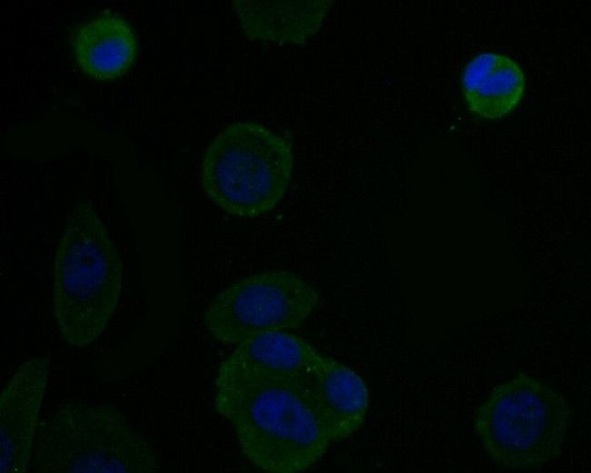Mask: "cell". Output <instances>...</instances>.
<instances>
[{
	"label": "cell",
	"instance_id": "1",
	"mask_svg": "<svg viewBox=\"0 0 591 473\" xmlns=\"http://www.w3.org/2000/svg\"><path fill=\"white\" fill-rule=\"evenodd\" d=\"M215 408L233 427L243 457L266 473H299L331 443L300 380L220 364Z\"/></svg>",
	"mask_w": 591,
	"mask_h": 473
},
{
	"label": "cell",
	"instance_id": "2",
	"mask_svg": "<svg viewBox=\"0 0 591 473\" xmlns=\"http://www.w3.org/2000/svg\"><path fill=\"white\" fill-rule=\"evenodd\" d=\"M119 253L93 205L77 203L55 256L53 312L72 347L92 344L105 330L122 291Z\"/></svg>",
	"mask_w": 591,
	"mask_h": 473
},
{
	"label": "cell",
	"instance_id": "3",
	"mask_svg": "<svg viewBox=\"0 0 591 473\" xmlns=\"http://www.w3.org/2000/svg\"><path fill=\"white\" fill-rule=\"evenodd\" d=\"M30 469L35 473H155L151 445L111 404L62 403L38 424Z\"/></svg>",
	"mask_w": 591,
	"mask_h": 473
},
{
	"label": "cell",
	"instance_id": "4",
	"mask_svg": "<svg viewBox=\"0 0 591 473\" xmlns=\"http://www.w3.org/2000/svg\"><path fill=\"white\" fill-rule=\"evenodd\" d=\"M289 143L254 122L235 123L210 143L201 163L208 199L226 213L253 219L273 210L291 182Z\"/></svg>",
	"mask_w": 591,
	"mask_h": 473
},
{
	"label": "cell",
	"instance_id": "5",
	"mask_svg": "<svg viewBox=\"0 0 591 473\" xmlns=\"http://www.w3.org/2000/svg\"><path fill=\"white\" fill-rule=\"evenodd\" d=\"M570 414L555 389L519 374L493 389L476 412L475 430L500 467L536 470L562 453Z\"/></svg>",
	"mask_w": 591,
	"mask_h": 473
},
{
	"label": "cell",
	"instance_id": "6",
	"mask_svg": "<svg viewBox=\"0 0 591 473\" xmlns=\"http://www.w3.org/2000/svg\"><path fill=\"white\" fill-rule=\"evenodd\" d=\"M319 303L318 291L301 276L268 270L225 288L207 306L203 319L217 341L236 346L261 333L300 327Z\"/></svg>",
	"mask_w": 591,
	"mask_h": 473
},
{
	"label": "cell",
	"instance_id": "7",
	"mask_svg": "<svg viewBox=\"0 0 591 473\" xmlns=\"http://www.w3.org/2000/svg\"><path fill=\"white\" fill-rule=\"evenodd\" d=\"M50 364V358L45 355L28 359L1 391V473H26L30 469Z\"/></svg>",
	"mask_w": 591,
	"mask_h": 473
},
{
	"label": "cell",
	"instance_id": "8",
	"mask_svg": "<svg viewBox=\"0 0 591 473\" xmlns=\"http://www.w3.org/2000/svg\"><path fill=\"white\" fill-rule=\"evenodd\" d=\"M300 382L331 442L348 439L362 426L368 392L363 379L351 368L322 355Z\"/></svg>",
	"mask_w": 591,
	"mask_h": 473
},
{
	"label": "cell",
	"instance_id": "9",
	"mask_svg": "<svg viewBox=\"0 0 591 473\" xmlns=\"http://www.w3.org/2000/svg\"><path fill=\"white\" fill-rule=\"evenodd\" d=\"M232 5L250 39L302 44L319 31L332 1L234 0Z\"/></svg>",
	"mask_w": 591,
	"mask_h": 473
},
{
	"label": "cell",
	"instance_id": "10",
	"mask_svg": "<svg viewBox=\"0 0 591 473\" xmlns=\"http://www.w3.org/2000/svg\"><path fill=\"white\" fill-rule=\"evenodd\" d=\"M526 86L522 68L498 53H482L465 67L462 88L468 109L486 118L498 119L515 110Z\"/></svg>",
	"mask_w": 591,
	"mask_h": 473
},
{
	"label": "cell",
	"instance_id": "11",
	"mask_svg": "<svg viewBox=\"0 0 591 473\" xmlns=\"http://www.w3.org/2000/svg\"><path fill=\"white\" fill-rule=\"evenodd\" d=\"M80 69L101 81L125 74L137 55V42L130 25L121 17L101 14L81 25L73 40Z\"/></svg>",
	"mask_w": 591,
	"mask_h": 473
},
{
	"label": "cell",
	"instance_id": "12",
	"mask_svg": "<svg viewBox=\"0 0 591 473\" xmlns=\"http://www.w3.org/2000/svg\"><path fill=\"white\" fill-rule=\"evenodd\" d=\"M322 355L305 339L278 330L244 340L226 360L267 374L301 380Z\"/></svg>",
	"mask_w": 591,
	"mask_h": 473
}]
</instances>
